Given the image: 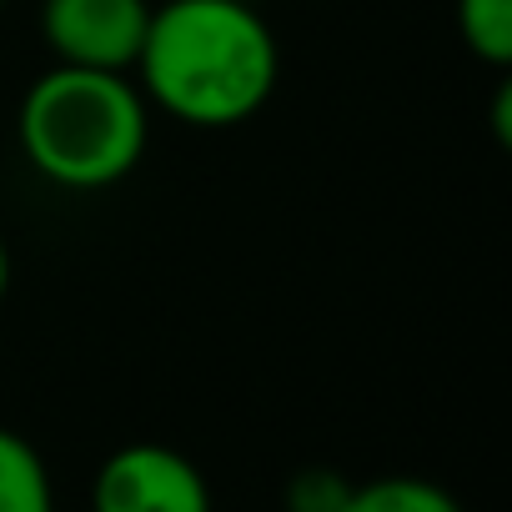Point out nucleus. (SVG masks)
<instances>
[{
    "instance_id": "nucleus-1",
    "label": "nucleus",
    "mask_w": 512,
    "mask_h": 512,
    "mask_svg": "<svg viewBox=\"0 0 512 512\" xmlns=\"http://www.w3.org/2000/svg\"><path fill=\"white\" fill-rule=\"evenodd\" d=\"M131 71L151 111L196 131H226L272 101L282 46L246 0H166L151 6Z\"/></svg>"
},
{
    "instance_id": "nucleus-4",
    "label": "nucleus",
    "mask_w": 512,
    "mask_h": 512,
    "mask_svg": "<svg viewBox=\"0 0 512 512\" xmlns=\"http://www.w3.org/2000/svg\"><path fill=\"white\" fill-rule=\"evenodd\" d=\"M151 0H46L41 36L61 66L131 71L146 41Z\"/></svg>"
},
{
    "instance_id": "nucleus-9",
    "label": "nucleus",
    "mask_w": 512,
    "mask_h": 512,
    "mask_svg": "<svg viewBox=\"0 0 512 512\" xmlns=\"http://www.w3.org/2000/svg\"><path fill=\"white\" fill-rule=\"evenodd\" d=\"M507 111H512V91L502 86V91H497V106H492V121H497V136H502V141H507Z\"/></svg>"
},
{
    "instance_id": "nucleus-2",
    "label": "nucleus",
    "mask_w": 512,
    "mask_h": 512,
    "mask_svg": "<svg viewBox=\"0 0 512 512\" xmlns=\"http://www.w3.org/2000/svg\"><path fill=\"white\" fill-rule=\"evenodd\" d=\"M21 156L61 191H106L126 181L151 141V106L131 71L51 66L31 81L16 116Z\"/></svg>"
},
{
    "instance_id": "nucleus-7",
    "label": "nucleus",
    "mask_w": 512,
    "mask_h": 512,
    "mask_svg": "<svg viewBox=\"0 0 512 512\" xmlns=\"http://www.w3.org/2000/svg\"><path fill=\"white\" fill-rule=\"evenodd\" d=\"M457 36L482 66H512V0H457Z\"/></svg>"
},
{
    "instance_id": "nucleus-8",
    "label": "nucleus",
    "mask_w": 512,
    "mask_h": 512,
    "mask_svg": "<svg viewBox=\"0 0 512 512\" xmlns=\"http://www.w3.org/2000/svg\"><path fill=\"white\" fill-rule=\"evenodd\" d=\"M352 497V482L332 467H307L287 487V512H342Z\"/></svg>"
},
{
    "instance_id": "nucleus-3",
    "label": "nucleus",
    "mask_w": 512,
    "mask_h": 512,
    "mask_svg": "<svg viewBox=\"0 0 512 512\" xmlns=\"http://www.w3.org/2000/svg\"><path fill=\"white\" fill-rule=\"evenodd\" d=\"M91 512H211V487L186 452L131 442L96 467Z\"/></svg>"
},
{
    "instance_id": "nucleus-6",
    "label": "nucleus",
    "mask_w": 512,
    "mask_h": 512,
    "mask_svg": "<svg viewBox=\"0 0 512 512\" xmlns=\"http://www.w3.org/2000/svg\"><path fill=\"white\" fill-rule=\"evenodd\" d=\"M342 512H467V507L427 477H377V482H352Z\"/></svg>"
},
{
    "instance_id": "nucleus-5",
    "label": "nucleus",
    "mask_w": 512,
    "mask_h": 512,
    "mask_svg": "<svg viewBox=\"0 0 512 512\" xmlns=\"http://www.w3.org/2000/svg\"><path fill=\"white\" fill-rule=\"evenodd\" d=\"M0 512H56L46 457L11 427H0Z\"/></svg>"
},
{
    "instance_id": "nucleus-10",
    "label": "nucleus",
    "mask_w": 512,
    "mask_h": 512,
    "mask_svg": "<svg viewBox=\"0 0 512 512\" xmlns=\"http://www.w3.org/2000/svg\"><path fill=\"white\" fill-rule=\"evenodd\" d=\"M6 292H11V246L0 236V302H6Z\"/></svg>"
},
{
    "instance_id": "nucleus-11",
    "label": "nucleus",
    "mask_w": 512,
    "mask_h": 512,
    "mask_svg": "<svg viewBox=\"0 0 512 512\" xmlns=\"http://www.w3.org/2000/svg\"><path fill=\"white\" fill-rule=\"evenodd\" d=\"M0 6H6V0H0Z\"/></svg>"
}]
</instances>
